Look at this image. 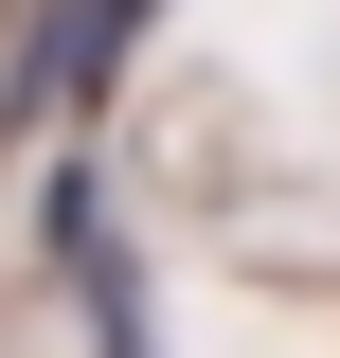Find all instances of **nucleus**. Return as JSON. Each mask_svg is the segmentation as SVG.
<instances>
[{"label":"nucleus","instance_id":"obj_2","mask_svg":"<svg viewBox=\"0 0 340 358\" xmlns=\"http://www.w3.org/2000/svg\"><path fill=\"white\" fill-rule=\"evenodd\" d=\"M143 36H162V0H36V36L0 54V126H90L143 72Z\"/></svg>","mask_w":340,"mask_h":358},{"label":"nucleus","instance_id":"obj_1","mask_svg":"<svg viewBox=\"0 0 340 358\" xmlns=\"http://www.w3.org/2000/svg\"><path fill=\"white\" fill-rule=\"evenodd\" d=\"M36 251H54V287H72V358H162L143 251H126V215H108V162H90V143L36 179Z\"/></svg>","mask_w":340,"mask_h":358}]
</instances>
